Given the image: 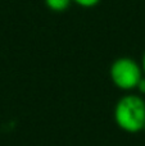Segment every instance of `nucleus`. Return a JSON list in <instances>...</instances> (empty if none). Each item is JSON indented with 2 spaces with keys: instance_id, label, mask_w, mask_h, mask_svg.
<instances>
[{
  "instance_id": "obj_1",
  "label": "nucleus",
  "mask_w": 145,
  "mask_h": 146,
  "mask_svg": "<svg viewBox=\"0 0 145 146\" xmlns=\"http://www.w3.org/2000/svg\"><path fill=\"white\" fill-rule=\"evenodd\" d=\"M114 121L125 132H140L145 126V101L138 95L121 98L114 108Z\"/></svg>"
},
{
  "instance_id": "obj_2",
  "label": "nucleus",
  "mask_w": 145,
  "mask_h": 146,
  "mask_svg": "<svg viewBox=\"0 0 145 146\" xmlns=\"http://www.w3.org/2000/svg\"><path fill=\"white\" fill-rule=\"evenodd\" d=\"M109 76L114 86L128 91L138 87V83L143 78V69L134 59L120 58L110 66Z\"/></svg>"
},
{
  "instance_id": "obj_3",
  "label": "nucleus",
  "mask_w": 145,
  "mask_h": 146,
  "mask_svg": "<svg viewBox=\"0 0 145 146\" xmlns=\"http://www.w3.org/2000/svg\"><path fill=\"white\" fill-rule=\"evenodd\" d=\"M72 0H45V4L51 12L61 13L68 9Z\"/></svg>"
},
{
  "instance_id": "obj_4",
  "label": "nucleus",
  "mask_w": 145,
  "mask_h": 146,
  "mask_svg": "<svg viewBox=\"0 0 145 146\" xmlns=\"http://www.w3.org/2000/svg\"><path fill=\"white\" fill-rule=\"evenodd\" d=\"M74 1L77 5L80 7H84V8H92L95 5H98L100 3V0H72Z\"/></svg>"
},
{
  "instance_id": "obj_5",
  "label": "nucleus",
  "mask_w": 145,
  "mask_h": 146,
  "mask_svg": "<svg viewBox=\"0 0 145 146\" xmlns=\"http://www.w3.org/2000/svg\"><path fill=\"white\" fill-rule=\"evenodd\" d=\"M136 90H138L139 92L141 94V95H145V77L141 78L140 82L138 83V87H136Z\"/></svg>"
},
{
  "instance_id": "obj_6",
  "label": "nucleus",
  "mask_w": 145,
  "mask_h": 146,
  "mask_svg": "<svg viewBox=\"0 0 145 146\" xmlns=\"http://www.w3.org/2000/svg\"><path fill=\"white\" fill-rule=\"evenodd\" d=\"M141 69H143V72H144V74H145V53H144V55H143V60H141Z\"/></svg>"
},
{
  "instance_id": "obj_7",
  "label": "nucleus",
  "mask_w": 145,
  "mask_h": 146,
  "mask_svg": "<svg viewBox=\"0 0 145 146\" xmlns=\"http://www.w3.org/2000/svg\"><path fill=\"white\" fill-rule=\"evenodd\" d=\"M144 129H145V126H144Z\"/></svg>"
}]
</instances>
